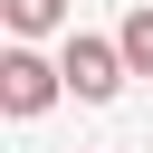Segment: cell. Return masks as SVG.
<instances>
[{
	"label": "cell",
	"mask_w": 153,
	"mask_h": 153,
	"mask_svg": "<svg viewBox=\"0 0 153 153\" xmlns=\"http://www.w3.org/2000/svg\"><path fill=\"white\" fill-rule=\"evenodd\" d=\"M115 48H124V67H134V76H153V0H143V10H124Z\"/></svg>",
	"instance_id": "277c9868"
},
{
	"label": "cell",
	"mask_w": 153,
	"mask_h": 153,
	"mask_svg": "<svg viewBox=\"0 0 153 153\" xmlns=\"http://www.w3.org/2000/svg\"><path fill=\"white\" fill-rule=\"evenodd\" d=\"M0 19H10V48H29L48 29H67V0H0Z\"/></svg>",
	"instance_id": "3957f363"
},
{
	"label": "cell",
	"mask_w": 153,
	"mask_h": 153,
	"mask_svg": "<svg viewBox=\"0 0 153 153\" xmlns=\"http://www.w3.org/2000/svg\"><path fill=\"white\" fill-rule=\"evenodd\" d=\"M57 67H67V96H86V105H115V86L134 76L124 48H115V38H86V29H67V57H57Z\"/></svg>",
	"instance_id": "6da1fadb"
},
{
	"label": "cell",
	"mask_w": 153,
	"mask_h": 153,
	"mask_svg": "<svg viewBox=\"0 0 153 153\" xmlns=\"http://www.w3.org/2000/svg\"><path fill=\"white\" fill-rule=\"evenodd\" d=\"M57 96H67V67H48L38 48H10V57H0V115L29 124V115H48Z\"/></svg>",
	"instance_id": "7a4b0ae2"
}]
</instances>
